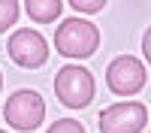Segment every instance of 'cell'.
Instances as JSON below:
<instances>
[{"mask_svg": "<svg viewBox=\"0 0 151 133\" xmlns=\"http://www.w3.org/2000/svg\"><path fill=\"white\" fill-rule=\"evenodd\" d=\"M100 45V30L85 18H64L55 30V48L64 58H91Z\"/></svg>", "mask_w": 151, "mask_h": 133, "instance_id": "1", "label": "cell"}, {"mask_svg": "<svg viewBox=\"0 0 151 133\" xmlns=\"http://www.w3.org/2000/svg\"><path fill=\"white\" fill-rule=\"evenodd\" d=\"M55 94L70 109H82L94 100V76L85 67H60L55 76Z\"/></svg>", "mask_w": 151, "mask_h": 133, "instance_id": "2", "label": "cell"}, {"mask_svg": "<svg viewBox=\"0 0 151 133\" xmlns=\"http://www.w3.org/2000/svg\"><path fill=\"white\" fill-rule=\"evenodd\" d=\"M3 118L6 124H12L15 130H36L45 118V103L36 91L21 88L15 94H9L6 109H3Z\"/></svg>", "mask_w": 151, "mask_h": 133, "instance_id": "3", "label": "cell"}, {"mask_svg": "<svg viewBox=\"0 0 151 133\" xmlns=\"http://www.w3.org/2000/svg\"><path fill=\"white\" fill-rule=\"evenodd\" d=\"M145 121H148V109L142 103L124 100L100 112V133H139Z\"/></svg>", "mask_w": 151, "mask_h": 133, "instance_id": "4", "label": "cell"}, {"mask_svg": "<svg viewBox=\"0 0 151 133\" xmlns=\"http://www.w3.org/2000/svg\"><path fill=\"white\" fill-rule=\"evenodd\" d=\"M106 85H109V91L118 94V97H133V94H139L142 85H145V67L136 58L121 55V58H115L109 64Z\"/></svg>", "mask_w": 151, "mask_h": 133, "instance_id": "5", "label": "cell"}, {"mask_svg": "<svg viewBox=\"0 0 151 133\" xmlns=\"http://www.w3.org/2000/svg\"><path fill=\"white\" fill-rule=\"evenodd\" d=\"M6 48H9V58L15 60L18 67H24V70H36V67H42L45 58H48V42H45L36 30H30V27L15 30V33L9 36Z\"/></svg>", "mask_w": 151, "mask_h": 133, "instance_id": "6", "label": "cell"}, {"mask_svg": "<svg viewBox=\"0 0 151 133\" xmlns=\"http://www.w3.org/2000/svg\"><path fill=\"white\" fill-rule=\"evenodd\" d=\"M24 9H27V15H30L33 21L48 24V21H55V18L60 15L64 3H60V0H27V3H24Z\"/></svg>", "mask_w": 151, "mask_h": 133, "instance_id": "7", "label": "cell"}, {"mask_svg": "<svg viewBox=\"0 0 151 133\" xmlns=\"http://www.w3.org/2000/svg\"><path fill=\"white\" fill-rule=\"evenodd\" d=\"M15 21H18V3L15 0H0V33L12 27Z\"/></svg>", "mask_w": 151, "mask_h": 133, "instance_id": "8", "label": "cell"}, {"mask_svg": "<svg viewBox=\"0 0 151 133\" xmlns=\"http://www.w3.org/2000/svg\"><path fill=\"white\" fill-rule=\"evenodd\" d=\"M45 133H85V127H82L76 118H60V121H55Z\"/></svg>", "mask_w": 151, "mask_h": 133, "instance_id": "9", "label": "cell"}, {"mask_svg": "<svg viewBox=\"0 0 151 133\" xmlns=\"http://www.w3.org/2000/svg\"><path fill=\"white\" fill-rule=\"evenodd\" d=\"M70 6L76 12H100L106 3H103V0H70Z\"/></svg>", "mask_w": 151, "mask_h": 133, "instance_id": "10", "label": "cell"}, {"mask_svg": "<svg viewBox=\"0 0 151 133\" xmlns=\"http://www.w3.org/2000/svg\"><path fill=\"white\" fill-rule=\"evenodd\" d=\"M142 55H145V60L151 64V27H148L145 36H142Z\"/></svg>", "mask_w": 151, "mask_h": 133, "instance_id": "11", "label": "cell"}, {"mask_svg": "<svg viewBox=\"0 0 151 133\" xmlns=\"http://www.w3.org/2000/svg\"><path fill=\"white\" fill-rule=\"evenodd\" d=\"M0 88H3V76H0Z\"/></svg>", "mask_w": 151, "mask_h": 133, "instance_id": "12", "label": "cell"}, {"mask_svg": "<svg viewBox=\"0 0 151 133\" xmlns=\"http://www.w3.org/2000/svg\"><path fill=\"white\" fill-rule=\"evenodd\" d=\"M0 133H6V130H0Z\"/></svg>", "mask_w": 151, "mask_h": 133, "instance_id": "13", "label": "cell"}]
</instances>
